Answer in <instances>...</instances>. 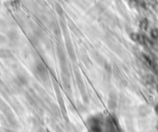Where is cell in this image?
I'll return each instance as SVG.
<instances>
[{
    "mask_svg": "<svg viewBox=\"0 0 158 132\" xmlns=\"http://www.w3.org/2000/svg\"><path fill=\"white\" fill-rule=\"evenodd\" d=\"M6 132H14V131H10V130H6Z\"/></svg>",
    "mask_w": 158,
    "mask_h": 132,
    "instance_id": "4",
    "label": "cell"
},
{
    "mask_svg": "<svg viewBox=\"0 0 158 132\" xmlns=\"http://www.w3.org/2000/svg\"><path fill=\"white\" fill-rule=\"evenodd\" d=\"M5 42V38L3 36L0 34V42Z\"/></svg>",
    "mask_w": 158,
    "mask_h": 132,
    "instance_id": "3",
    "label": "cell"
},
{
    "mask_svg": "<svg viewBox=\"0 0 158 132\" xmlns=\"http://www.w3.org/2000/svg\"><path fill=\"white\" fill-rule=\"evenodd\" d=\"M35 68H36V72L37 73V75L41 77V78H44V77L47 75L45 66L43 65L42 63H38Z\"/></svg>",
    "mask_w": 158,
    "mask_h": 132,
    "instance_id": "1",
    "label": "cell"
},
{
    "mask_svg": "<svg viewBox=\"0 0 158 132\" xmlns=\"http://www.w3.org/2000/svg\"><path fill=\"white\" fill-rule=\"evenodd\" d=\"M13 56V54L11 53L9 50H5V49H0V58L3 59H8Z\"/></svg>",
    "mask_w": 158,
    "mask_h": 132,
    "instance_id": "2",
    "label": "cell"
}]
</instances>
